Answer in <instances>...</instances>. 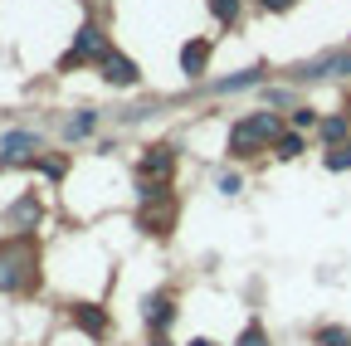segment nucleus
<instances>
[{"instance_id": "1", "label": "nucleus", "mask_w": 351, "mask_h": 346, "mask_svg": "<svg viewBox=\"0 0 351 346\" xmlns=\"http://www.w3.org/2000/svg\"><path fill=\"white\" fill-rule=\"evenodd\" d=\"M39 283V269H34V239L29 234H15L0 244V293H20Z\"/></svg>"}, {"instance_id": "2", "label": "nucleus", "mask_w": 351, "mask_h": 346, "mask_svg": "<svg viewBox=\"0 0 351 346\" xmlns=\"http://www.w3.org/2000/svg\"><path fill=\"white\" fill-rule=\"evenodd\" d=\"M274 137H278V117L274 112H254L249 122H239L230 132V151L234 156H254L263 142H274Z\"/></svg>"}, {"instance_id": "3", "label": "nucleus", "mask_w": 351, "mask_h": 346, "mask_svg": "<svg viewBox=\"0 0 351 346\" xmlns=\"http://www.w3.org/2000/svg\"><path fill=\"white\" fill-rule=\"evenodd\" d=\"M142 195H147V205H142V214H137V225H142L147 234H171V225H176V205H171L166 186H142Z\"/></svg>"}, {"instance_id": "4", "label": "nucleus", "mask_w": 351, "mask_h": 346, "mask_svg": "<svg viewBox=\"0 0 351 346\" xmlns=\"http://www.w3.org/2000/svg\"><path fill=\"white\" fill-rule=\"evenodd\" d=\"M103 54H108V34H103L98 25H83V29H78V39H73V49L64 54V64H59V69H78V64L103 59Z\"/></svg>"}, {"instance_id": "5", "label": "nucleus", "mask_w": 351, "mask_h": 346, "mask_svg": "<svg viewBox=\"0 0 351 346\" xmlns=\"http://www.w3.org/2000/svg\"><path fill=\"white\" fill-rule=\"evenodd\" d=\"M69 317H73V327L88 332V336H103V332H108V312L98 308V302H73Z\"/></svg>"}, {"instance_id": "6", "label": "nucleus", "mask_w": 351, "mask_h": 346, "mask_svg": "<svg viewBox=\"0 0 351 346\" xmlns=\"http://www.w3.org/2000/svg\"><path fill=\"white\" fill-rule=\"evenodd\" d=\"M332 73H351V54L346 49L341 54H322V59H313V64L298 69V78H332Z\"/></svg>"}, {"instance_id": "7", "label": "nucleus", "mask_w": 351, "mask_h": 346, "mask_svg": "<svg viewBox=\"0 0 351 346\" xmlns=\"http://www.w3.org/2000/svg\"><path fill=\"white\" fill-rule=\"evenodd\" d=\"M103 78L108 83H117V88H132V83H137V64H132L127 54H103Z\"/></svg>"}, {"instance_id": "8", "label": "nucleus", "mask_w": 351, "mask_h": 346, "mask_svg": "<svg viewBox=\"0 0 351 346\" xmlns=\"http://www.w3.org/2000/svg\"><path fill=\"white\" fill-rule=\"evenodd\" d=\"M171 166H176V156H171V147H156L147 161H142V186H161L166 176H171Z\"/></svg>"}, {"instance_id": "9", "label": "nucleus", "mask_w": 351, "mask_h": 346, "mask_svg": "<svg viewBox=\"0 0 351 346\" xmlns=\"http://www.w3.org/2000/svg\"><path fill=\"white\" fill-rule=\"evenodd\" d=\"M39 151V137L34 132H10L5 142H0V161H29Z\"/></svg>"}, {"instance_id": "10", "label": "nucleus", "mask_w": 351, "mask_h": 346, "mask_svg": "<svg viewBox=\"0 0 351 346\" xmlns=\"http://www.w3.org/2000/svg\"><path fill=\"white\" fill-rule=\"evenodd\" d=\"M10 225H15L20 234H29V225H39V200H34V195H25V200L10 205Z\"/></svg>"}, {"instance_id": "11", "label": "nucleus", "mask_w": 351, "mask_h": 346, "mask_svg": "<svg viewBox=\"0 0 351 346\" xmlns=\"http://www.w3.org/2000/svg\"><path fill=\"white\" fill-rule=\"evenodd\" d=\"M205 59H210V45H205V39H195V45H186V49H181V69H186L191 78H200V73H205Z\"/></svg>"}, {"instance_id": "12", "label": "nucleus", "mask_w": 351, "mask_h": 346, "mask_svg": "<svg viewBox=\"0 0 351 346\" xmlns=\"http://www.w3.org/2000/svg\"><path fill=\"white\" fill-rule=\"evenodd\" d=\"M171 317H176V312H171V297H166V293H161V297H147V322H152L156 332L171 327Z\"/></svg>"}, {"instance_id": "13", "label": "nucleus", "mask_w": 351, "mask_h": 346, "mask_svg": "<svg viewBox=\"0 0 351 346\" xmlns=\"http://www.w3.org/2000/svg\"><path fill=\"white\" fill-rule=\"evenodd\" d=\"M254 83H258V69H244V73H234V78H219L215 93H239V88H254Z\"/></svg>"}, {"instance_id": "14", "label": "nucleus", "mask_w": 351, "mask_h": 346, "mask_svg": "<svg viewBox=\"0 0 351 346\" xmlns=\"http://www.w3.org/2000/svg\"><path fill=\"white\" fill-rule=\"evenodd\" d=\"M317 346H351V332L346 327H322L317 332Z\"/></svg>"}, {"instance_id": "15", "label": "nucleus", "mask_w": 351, "mask_h": 346, "mask_svg": "<svg viewBox=\"0 0 351 346\" xmlns=\"http://www.w3.org/2000/svg\"><path fill=\"white\" fill-rule=\"evenodd\" d=\"M346 166H351V142H346V147H332V151H327V171H346Z\"/></svg>"}, {"instance_id": "16", "label": "nucleus", "mask_w": 351, "mask_h": 346, "mask_svg": "<svg viewBox=\"0 0 351 346\" xmlns=\"http://www.w3.org/2000/svg\"><path fill=\"white\" fill-rule=\"evenodd\" d=\"M210 15L215 20H234L239 15V0H210Z\"/></svg>"}, {"instance_id": "17", "label": "nucleus", "mask_w": 351, "mask_h": 346, "mask_svg": "<svg viewBox=\"0 0 351 346\" xmlns=\"http://www.w3.org/2000/svg\"><path fill=\"white\" fill-rule=\"evenodd\" d=\"M93 122H98L93 112H78V117L69 122V137H88V132H93Z\"/></svg>"}, {"instance_id": "18", "label": "nucleus", "mask_w": 351, "mask_h": 346, "mask_svg": "<svg viewBox=\"0 0 351 346\" xmlns=\"http://www.w3.org/2000/svg\"><path fill=\"white\" fill-rule=\"evenodd\" d=\"M298 151H302V137H298V132H288V137H278V156H283V161H293Z\"/></svg>"}, {"instance_id": "19", "label": "nucleus", "mask_w": 351, "mask_h": 346, "mask_svg": "<svg viewBox=\"0 0 351 346\" xmlns=\"http://www.w3.org/2000/svg\"><path fill=\"white\" fill-rule=\"evenodd\" d=\"M239 346H269V332H263V327L254 322V327H244V336H239Z\"/></svg>"}, {"instance_id": "20", "label": "nucleus", "mask_w": 351, "mask_h": 346, "mask_svg": "<svg viewBox=\"0 0 351 346\" xmlns=\"http://www.w3.org/2000/svg\"><path fill=\"white\" fill-rule=\"evenodd\" d=\"M322 137H327V142L346 137V117H327V122H322Z\"/></svg>"}, {"instance_id": "21", "label": "nucleus", "mask_w": 351, "mask_h": 346, "mask_svg": "<svg viewBox=\"0 0 351 346\" xmlns=\"http://www.w3.org/2000/svg\"><path fill=\"white\" fill-rule=\"evenodd\" d=\"M293 127H317V117L307 112V108H298V112H293Z\"/></svg>"}, {"instance_id": "22", "label": "nucleus", "mask_w": 351, "mask_h": 346, "mask_svg": "<svg viewBox=\"0 0 351 346\" xmlns=\"http://www.w3.org/2000/svg\"><path fill=\"white\" fill-rule=\"evenodd\" d=\"M219 190H225V195H239V176H219Z\"/></svg>"}, {"instance_id": "23", "label": "nucleus", "mask_w": 351, "mask_h": 346, "mask_svg": "<svg viewBox=\"0 0 351 346\" xmlns=\"http://www.w3.org/2000/svg\"><path fill=\"white\" fill-rule=\"evenodd\" d=\"M293 0H263V10H288Z\"/></svg>"}, {"instance_id": "24", "label": "nucleus", "mask_w": 351, "mask_h": 346, "mask_svg": "<svg viewBox=\"0 0 351 346\" xmlns=\"http://www.w3.org/2000/svg\"><path fill=\"white\" fill-rule=\"evenodd\" d=\"M191 346H215V341H205V336H200V341H191Z\"/></svg>"}, {"instance_id": "25", "label": "nucleus", "mask_w": 351, "mask_h": 346, "mask_svg": "<svg viewBox=\"0 0 351 346\" xmlns=\"http://www.w3.org/2000/svg\"><path fill=\"white\" fill-rule=\"evenodd\" d=\"M152 346H166V341H152Z\"/></svg>"}]
</instances>
